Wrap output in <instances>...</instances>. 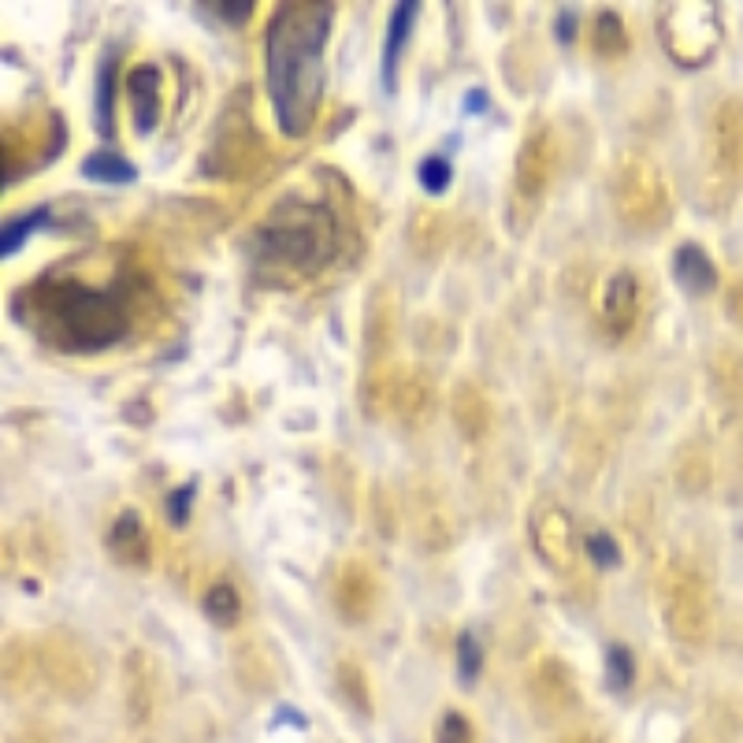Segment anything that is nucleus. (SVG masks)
Masks as SVG:
<instances>
[{
    "label": "nucleus",
    "mask_w": 743,
    "mask_h": 743,
    "mask_svg": "<svg viewBox=\"0 0 743 743\" xmlns=\"http://www.w3.org/2000/svg\"><path fill=\"white\" fill-rule=\"evenodd\" d=\"M639 316V283L632 272L610 275V283L602 290V324L610 327V335H628Z\"/></svg>",
    "instance_id": "obj_12"
},
{
    "label": "nucleus",
    "mask_w": 743,
    "mask_h": 743,
    "mask_svg": "<svg viewBox=\"0 0 743 743\" xmlns=\"http://www.w3.org/2000/svg\"><path fill=\"white\" fill-rule=\"evenodd\" d=\"M469 736H472L469 717L457 714V710H450V714H443V721H439L435 743H469Z\"/></svg>",
    "instance_id": "obj_28"
},
{
    "label": "nucleus",
    "mask_w": 743,
    "mask_h": 743,
    "mask_svg": "<svg viewBox=\"0 0 743 743\" xmlns=\"http://www.w3.org/2000/svg\"><path fill=\"white\" fill-rule=\"evenodd\" d=\"M554 160H558V138L547 123L535 127L528 138H524L521 153H517V168H513V194L521 201H539L547 194L550 175H554Z\"/></svg>",
    "instance_id": "obj_8"
},
{
    "label": "nucleus",
    "mask_w": 743,
    "mask_h": 743,
    "mask_svg": "<svg viewBox=\"0 0 743 743\" xmlns=\"http://www.w3.org/2000/svg\"><path fill=\"white\" fill-rule=\"evenodd\" d=\"M628 45V34H625V23L617 12H602L595 19V49L602 56H621Z\"/></svg>",
    "instance_id": "obj_21"
},
{
    "label": "nucleus",
    "mask_w": 743,
    "mask_h": 743,
    "mask_svg": "<svg viewBox=\"0 0 743 743\" xmlns=\"http://www.w3.org/2000/svg\"><path fill=\"white\" fill-rule=\"evenodd\" d=\"M12 313L45 346L64 353L108 350L131 335V305L123 290H97L79 279H38L12 298Z\"/></svg>",
    "instance_id": "obj_2"
},
{
    "label": "nucleus",
    "mask_w": 743,
    "mask_h": 743,
    "mask_svg": "<svg viewBox=\"0 0 743 743\" xmlns=\"http://www.w3.org/2000/svg\"><path fill=\"white\" fill-rule=\"evenodd\" d=\"M613 205L628 227H658L669 212V186L651 160L628 157L613 175Z\"/></svg>",
    "instance_id": "obj_4"
},
{
    "label": "nucleus",
    "mask_w": 743,
    "mask_h": 743,
    "mask_svg": "<svg viewBox=\"0 0 743 743\" xmlns=\"http://www.w3.org/2000/svg\"><path fill=\"white\" fill-rule=\"evenodd\" d=\"M465 112H469V116H483V112H487V90L472 86V90L465 93Z\"/></svg>",
    "instance_id": "obj_31"
},
{
    "label": "nucleus",
    "mask_w": 743,
    "mask_h": 743,
    "mask_svg": "<svg viewBox=\"0 0 743 743\" xmlns=\"http://www.w3.org/2000/svg\"><path fill=\"white\" fill-rule=\"evenodd\" d=\"M454 413H457V424L465 428V435H480L483 428H487V402H483V394L472 387V383H465V387H457L454 394Z\"/></svg>",
    "instance_id": "obj_20"
},
{
    "label": "nucleus",
    "mask_w": 743,
    "mask_h": 743,
    "mask_svg": "<svg viewBox=\"0 0 743 743\" xmlns=\"http://www.w3.org/2000/svg\"><path fill=\"white\" fill-rule=\"evenodd\" d=\"M673 279H677L688 294H710V290L717 287V268H714V261L706 257L703 246L684 242V246L673 253Z\"/></svg>",
    "instance_id": "obj_14"
},
{
    "label": "nucleus",
    "mask_w": 743,
    "mask_h": 743,
    "mask_svg": "<svg viewBox=\"0 0 743 743\" xmlns=\"http://www.w3.org/2000/svg\"><path fill=\"white\" fill-rule=\"evenodd\" d=\"M131 123L138 134H153L160 123V71L153 64H134L127 71Z\"/></svg>",
    "instance_id": "obj_11"
},
{
    "label": "nucleus",
    "mask_w": 743,
    "mask_h": 743,
    "mask_svg": "<svg viewBox=\"0 0 743 743\" xmlns=\"http://www.w3.org/2000/svg\"><path fill=\"white\" fill-rule=\"evenodd\" d=\"M576 30H580V15L569 12V8H561L558 19H554V38H558L561 45H573Z\"/></svg>",
    "instance_id": "obj_30"
},
{
    "label": "nucleus",
    "mask_w": 743,
    "mask_h": 743,
    "mask_svg": "<svg viewBox=\"0 0 743 743\" xmlns=\"http://www.w3.org/2000/svg\"><path fill=\"white\" fill-rule=\"evenodd\" d=\"M108 550L119 561H145L149 558V535H145V521L138 509H123L112 528H108Z\"/></svg>",
    "instance_id": "obj_15"
},
{
    "label": "nucleus",
    "mask_w": 743,
    "mask_h": 743,
    "mask_svg": "<svg viewBox=\"0 0 743 743\" xmlns=\"http://www.w3.org/2000/svg\"><path fill=\"white\" fill-rule=\"evenodd\" d=\"M194 495H197V483H179L168 498H164V513L175 528H183L190 521V509H194Z\"/></svg>",
    "instance_id": "obj_27"
},
{
    "label": "nucleus",
    "mask_w": 743,
    "mask_h": 743,
    "mask_svg": "<svg viewBox=\"0 0 743 743\" xmlns=\"http://www.w3.org/2000/svg\"><path fill=\"white\" fill-rule=\"evenodd\" d=\"M82 179L101 186H131L138 183V168L131 160H123L119 153H108V149H97L82 160Z\"/></svg>",
    "instance_id": "obj_16"
},
{
    "label": "nucleus",
    "mask_w": 743,
    "mask_h": 743,
    "mask_svg": "<svg viewBox=\"0 0 743 743\" xmlns=\"http://www.w3.org/2000/svg\"><path fill=\"white\" fill-rule=\"evenodd\" d=\"M376 602V573L361 561H346L335 576V606L346 621H361Z\"/></svg>",
    "instance_id": "obj_10"
},
{
    "label": "nucleus",
    "mask_w": 743,
    "mask_h": 743,
    "mask_svg": "<svg viewBox=\"0 0 743 743\" xmlns=\"http://www.w3.org/2000/svg\"><path fill=\"white\" fill-rule=\"evenodd\" d=\"M387 405H391L402 420H420L424 417V409H428V387H424L413 372H402V376H394L391 387H387Z\"/></svg>",
    "instance_id": "obj_17"
},
{
    "label": "nucleus",
    "mask_w": 743,
    "mask_h": 743,
    "mask_svg": "<svg viewBox=\"0 0 743 743\" xmlns=\"http://www.w3.org/2000/svg\"><path fill=\"white\" fill-rule=\"evenodd\" d=\"M632 680H636L632 651L621 647V643H613L610 651H606V684H610V691H628L632 688Z\"/></svg>",
    "instance_id": "obj_22"
},
{
    "label": "nucleus",
    "mask_w": 743,
    "mask_h": 743,
    "mask_svg": "<svg viewBox=\"0 0 743 743\" xmlns=\"http://www.w3.org/2000/svg\"><path fill=\"white\" fill-rule=\"evenodd\" d=\"M665 625L684 643H703L710 636V599H706L703 576L677 565L673 573H665Z\"/></svg>",
    "instance_id": "obj_6"
},
{
    "label": "nucleus",
    "mask_w": 743,
    "mask_h": 743,
    "mask_svg": "<svg viewBox=\"0 0 743 743\" xmlns=\"http://www.w3.org/2000/svg\"><path fill=\"white\" fill-rule=\"evenodd\" d=\"M205 12H216L223 23H246L257 12V0H220V4H205Z\"/></svg>",
    "instance_id": "obj_29"
},
{
    "label": "nucleus",
    "mask_w": 743,
    "mask_h": 743,
    "mask_svg": "<svg viewBox=\"0 0 743 743\" xmlns=\"http://www.w3.org/2000/svg\"><path fill=\"white\" fill-rule=\"evenodd\" d=\"M45 223H49V209L45 205L23 212V216H12V220L4 223V231H0V257H15L19 249L27 246V238L34 231H41Z\"/></svg>",
    "instance_id": "obj_18"
},
{
    "label": "nucleus",
    "mask_w": 743,
    "mask_h": 743,
    "mask_svg": "<svg viewBox=\"0 0 743 743\" xmlns=\"http://www.w3.org/2000/svg\"><path fill=\"white\" fill-rule=\"evenodd\" d=\"M417 183L424 194H446L454 183V168L446 157H424L417 164Z\"/></svg>",
    "instance_id": "obj_23"
},
{
    "label": "nucleus",
    "mask_w": 743,
    "mask_h": 743,
    "mask_svg": "<svg viewBox=\"0 0 743 743\" xmlns=\"http://www.w3.org/2000/svg\"><path fill=\"white\" fill-rule=\"evenodd\" d=\"M335 23V4L290 0L279 4L264 30V86L287 138L313 131L324 97V53Z\"/></svg>",
    "instance_id": "obj_1"
},
{
    "label": "nucleus",
    "mask_w": 743,
    "mask_h": 743,
    "mask_svg": "<svg viewBox=\"0 0 743 743\" xmlns=\"http://www.w3.org/2000/svg\"><path fill=\"white\" fill-rule=\"evenodd\" d=\"M112 79H116V53L101 64V75H97V127L101 134H112Z\"/></svg>",
    "instance_id": "obj_25"
},
{
    "label": "nucleus",
    "mask_w": 743,
    "mask_h": 743,
    "mask_svg": "<svg viewBox=\"0 0 743 743\" xmlns=\"http://www.w3.org/2000/svg\"><path fill=\"white\" fill-rule=\"evenodd\" d=\"M528 535L539 558L547 561L554 573H573L576 561V532L573 517L558 506V502H539L528 517Z\"/></svg>",
    "instance_id": "obj_7"
},
{
    "label": "nucleus",
    "mask_w": 743,
    "mask_h": 743,
    "mask_svg": "<svg viewBox=\"0 0 743 743\" xmlns=\"http://www.w3.org/2000/svg\"><path fill=\"white\" fill-rule=\"evenodd\" d=\"M201 610H205L212 625L231 628L238 621V613H242V599H238V591L231 584H212L205 591V599H201Z\"/></svg>",
    "instance_id": "obj_19"
},
{
    "label": "nucleus",
    "mask_w": 743,
    "mask_h": 743,
    "mask_svg": "<svg viewBox=\"0 0 743 743\" xmlns=\"http://www.w3.org/2000/svg\"><path fill=\"white\" fill-rule=\"evenodd\" d=\"M420 4L417 0H402L394 4L391 23H387V38H383V60H379V75H383V90L394 93V82H398V60L405 53V41H409V30L417 23Z\"/></svg>",
    "instance_id": "obj_13"
},
{
    "label": "nucleus",
    "mask_w": 743,
    "mask_h": 743,
    "mask_svg": "<svg viewBox=\"0 0 743 743\" xmlns=\"http://www.w3.org/2000/svg\"><path fill=\"white\" fill-rule=\"evenodd\" d=\"M339 253V220L320 201L287 197L249 235L253 268L272 279H316Z\"/></svg>",
    "instance_id": "obj_3"
},
{
    "label": "nucleus",
    "mask_w": 743,
    "mask_h": 743,
    "mask_svg": "<svg viewBox=\"0 0 743 743\" xmlns=\"http://www.w3.org/2000/svg\"><path fill=\"white\" fill-rule=\"evenodd\" d=\"M729 309H732V320L743 327V283H736L729 294Z\"/></svg>",
    "instance_id": "obj_32"
},
{
    "label": "nucleus",
    "mask_w": 743,
    "mask_h": 743,
    "mask_svg": "<svg viewBox=\"0 0 743 743\" xmlns=\"http://www.w3.org/2000/svg\"><path fill=\"white\" fill-rule=\"evenodd\" d=\"M714 168L721 175L736 179L743 171V105L740 101H725L714 112Z\"/></svg>",
    "instance_id": "obj_9"
},
{
    "label": "nucleus",
    "mask_w": 743,
    "mask_h": 743,
    "mask_svg": "<svg viewBox=\"0 0 743 743\" xmlns=\"http://www.w3.org/2000/svg\"><path fill=\"white\" fill-rule=\"evenodd\" d=\"M480 669H483L480 639L472 636V632H461L457 636V677H461V684H476Z\"/></svg>",
    "instance_id": "obj_24"
},
{
    "label": "nucleus",
    "mask_w": 743,
    "mask_h": 743,
    "mask_svg": "<svg viewBox=\"0 0 743 743\" xmlns=\"http://www.w3.org/2000/svg\"><path fill=\"white\" fill-rule=\"evenodd\" d=\"M662 41L665 53L680 67H703L714 56L721 27L710 4H677L662 15Z\"/></svg>",
    "instance_id": "obj_5"
},
{
    "label": "nucleus",
    "mask_w": 743,
    "mask_h": 743,
    "mask_svg": "<svg viewBox=\"0 0 743 743\" xmlns=\"http://www.w3.org/2000/svg\"><path fill=\"white\" fill-rule=\"evenodd\" d=\"M584 554L595 561L599 569H617V565H621V550H617L610 532H587L584 535Z\"/></svg>",
    "instance_id": "obj_26"
}]
</instances>
